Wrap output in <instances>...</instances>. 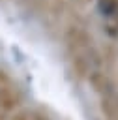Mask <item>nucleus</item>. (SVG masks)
Returning <instances> with one entry per match:
<instances>
[{
  "label": "nucleus",
  "mask_w": 118,
  "mask_h": 120,
  "mask_svg": "<svg viewBox=\"0 0 118 120\" xmlns=\"http://www.w3.org/2000/svg\"><path fill=\"white\" fill-rule=\"evenodd\" d=\"M99 11L107 19L118 17V0H99Z\"/></svg>",
  "instance_id": "f257e3e1"
}]
</instances>
